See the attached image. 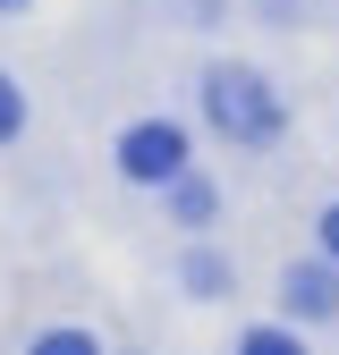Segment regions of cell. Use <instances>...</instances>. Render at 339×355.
<instances>
[{"label": "cell", "instance_id": "cell-3", "mask_svg": "<svg viewBox=\"0 0 339 355\" xmlns=\"http://www.w3.org/2000/svg\"><path fill=\"white\" fill-rule=\"evenodd\" d=\"M288 313H339V279L331 271H288Z\"/></svg>", "mask_w": 339, "mask_h": 355}, {"label": "cell", "instance_id": "cell-2", "mask_svg": "<svg viewBox=\"0 0 339 355\" xmlns=\"http://www.w3.org/2000/svg\"><path fill=\"white\" fill-rule=\"evenodd\" d=\"M119 169L136 178V187H170V178L187 169V136L170 119H144V127H127L119 136Z\"/></svg>", "mask_w": 339, "mask_h": 355}, {"label": "cell", "instance_id": "cell-4", "mask_svg": "<svg viewBox=\"0 0 339 355\" xmlns=\"http://www.w3.org/2000/svg\"><path fill=\"white\" fill-rule=\"evenodd\" d=\"M34 355H102V347L85 330H51V338H34Z\"/></svg>", "mask_w": 339, "mask_h": 355}, {"label": "cell", "instance_id": "cell-1", "mask_svg": "<svg viewBox=\"0 0 339 355\" xmlns=\"http://www.w3.org/2000/svg\"><path fill=\"white\" fill-rule=\"evenodd\" d=\"M212 119H221V136H246V144H263L272 127H280L263 76H246V68H221V76H212Z\"/></svg>", "mask_w": 339, "mask_h": 355}, {"label": "cell", "instance_id": "cell-5", "mask_svg": "<svg viewBox=\"0 0 339 355\" xmlns=\"http://www.w3.org/2000/svg\"><path fill=\"white\" fill-rule=\"evenodd\" d=\"M238 355H306V347H297V338H288V330H254V338H246V347H238Z\"/></svg>", "mask_w": 339, "mask_h": 355}, {"label": "cell", "instance_id": "cell-8", "mask_svg": "<svg viewBox=\"0 0 339 355\" xmlns=\"http://www.w3.org/2000/svg\"><path fill=\"white\" fill-rule=\"evenodd\" d=\"M0 9H17V0H0Z\"/></svg>", "mask_w": 339, "mask_h": 355}, {"label": "cell", "instance_id": "cell-6", "mask_svg": "<svg viewBox=\"0 0 339 355\" xmlns=\"http://www.w3.org/2000/svg\"><path fill=\"white\" fill-rule=\"evenodd\" d=\"M17 119H26V102H17V85H9V76H0V144H9V136H17Z\"/></svg>", "mask_w": 339, "mask_h": 355}, {"label": "cell", "instance_id": "cell-7", "mask_svg": "<svg viewBox=\"0 0 339 355\" xmlns=\"http://www.w3.org/2000/svg\"><path fill=\"white\" fill-rule=\"evenodd\" d=\"M322 245H331V262H339V203L322 211Z\"/></svg>", "mask_w": 339, "mask_h": 355}]
</instances>
